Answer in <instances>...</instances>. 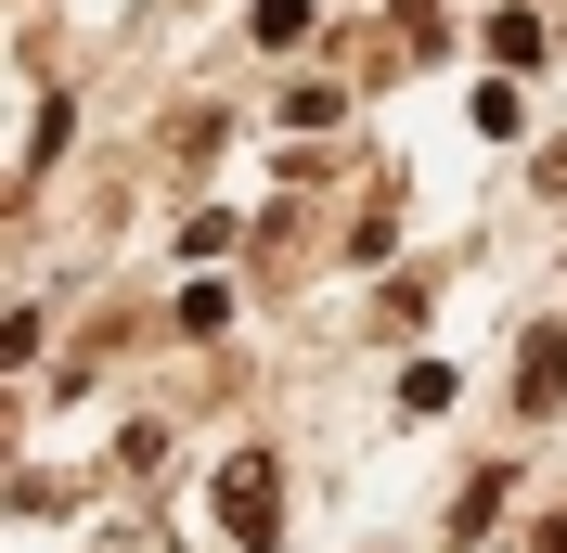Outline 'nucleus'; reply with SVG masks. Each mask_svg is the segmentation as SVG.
Wrapping results in <instances>:
<instances>
[{"label": "nucleus", "mask_w": 567, "mask_h": 553, "mask_svg": "<svg viewBox=\"0 0 567 553\" xmlns=\"http://www.w3.org/2000/svg\"><path fill=\"white\" fill-rule=\"evenodd\" d=\"M258 39H271V52H284V39H310V0H258Z\"/></svg>", "instance_id": "4"}, {"label": "nucleus", "mask_w": 567, "mask_h": 553, "mask_svg": "<svg viewBox=\"0 0 567 553\" xmlns=\"http://www.w3.org/2000/svg\"><path fill=\"white\" fill-rule=\"evenodd\" d=\"M219 528H233L246 553L284 541V477H271V450H233V463H219Z\"/></svg>", "instance_id": "1"}, {"label": "nucleus", "mask_w": 567, "mask_h": 553, "mask_svg": "<svg viewBox=\"0 0 567 553\" xmlns=\"http://www.w3.org/2000/svg\"><path fill=\"white\" fill-rule=\"evenodd\" d=\"M516 399H529V413H567V322H542V335H529V361H516Z\"/></svg>", "instance_id": "2"}, {"label": "nucleus", "mask_w": 567, "mask_h": 553, "mask_svg": "<svg viewBox=\"0 0 567 553\" xmlns=\"http://www.w3.org/2000/svg\"><path fill=\"white\" fill-rule=\"evenodd\" d=\"M491 65H542V13H491Z\"/></svg>", "instance_id": "3"}, {"label": "nucleus", "mask_w": 567, "mask_h": 553, "mask_svg": "<svg viewBox=\"0 0 567 553\" xmlns=\"http://www.w3.org/2000/svg\"><path fill=\"white\" fill-rule=\"evenodd\" d=\"M529 553H567V515H542V541H529Z\"/></svg>", "instance_id": "5"}]
</instances>
